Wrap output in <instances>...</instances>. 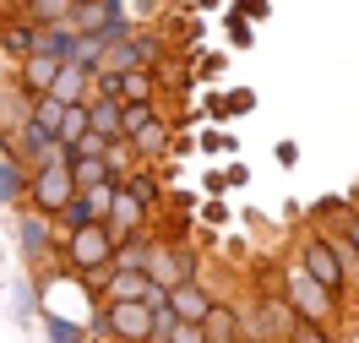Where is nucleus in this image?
Masks as SVG:
<instances>
[{
    "instance_id": "obj_16",
    "label": "nucleus",
    "mask_w": 359,
    "mask_h": 343,
    "mask_svg": "<svg viewBox=\"0 0 359 343\" xmlns=\"http://www.w3.org/2000/svg\"><path fill=\"white\" fill-rule=\"evenodd\" d=\"M114 98L153 104V98H163V82H158V71H126V76H114Z\"/></svg>"
},
{
    "instance_id": "obj_13",
    "label": "nucleus",
    "mask_w": 359,
    "mask_h": 343,
    "mask_svg": "<svg viewBox=\"0 0 359 343\" xmlns=\"http://www.w3.org/2000/svg\"><path fill=\"white\" fill-rule=\"evenodd\" d=\"M147 289H153V278L142 273V267H114L104 273V300H147Z\"/></svg>"
},
{
    "instance_id": "obj_42",
    "label": "nucleus",
    "mask_w": 359,
    "mask_h": 343,
    "mask_svg": "<svg viewBox=\"0 0 359 343\" xmlns=\"http://www.w3.org/2000/svg\"><path fill=\"white\" fill-rule=\"evenodd\" d=\"M169 6H175V11H185V6H191V0H169Z\"/></svg>"
},
{
    "instance_id": "obj_27",
    "label": "nucleus",
    "mask_w": 359,
    "mask_h": 343,
    "mask_svg": "<svg viewBox=\"0 0 359 343\" xmlns=\"http://www.w3.org/2000/svg\"><path fill=\"white\" fill-rule=\"evenodd\" d=\"M104 163H109V180H126V175L136 169V153H131V142H126V137H120V142H109Z\"/></svg>"
},
{
    "instance_id": "obj_28",
    "label": "nucleus",
    "mask_w": 359,
    "mask_h": 343,
    "mask_svg": "<svg viewBox=\"0 0 359 343\" xmlns=\"http://www.w3.org/2000/svg\"><path fill=\"white\" fill-rule=\"evenodd\" d=\"M224 33H229V49H250V44H256V27H250L234 6L224 11Z\"/></svg>"
},
{
    "instance_id": "obj_15",
    "label": "nucleus",
    "mask_w": 359,
    "mask_h": 343,
    "mask_svg": "<svg viewBox=\"0 0 359 343\" xmlns=\"http://www.w3.org/2000/svg\"><path fill=\"white\" fill-rule=\"evenodd\" d=\"M27 185H33V169L0 153V207H27Z\"/></svg>"
},
{
    "instance_id": "obj_1",
    "label": "nucleus",
    "mask_w": 359,
    "mask_h": 343,
    "mask_svg": "<svg viewBox=\"0 0 359 343\" xmlns=\"http://www.w3.org/2000/svg\"><path fill=\"white\" fill-rule=\"evenodd\" d=\"M278 295L294 305V316L316 321V327H327V332H337V327H343V300L327 295V289H321V283H316L299 262H283V273H278Z\"/></svg>"
},
{
    "instance_id": "obj_21",
    "label": "nucleus",
    "mask_w": 359,
    "mask_h": 343,
    "mask_svg": "<svg viewBox=\"0 0 359 343\" xmlns=\"http://www.w3.org/2000/svg\"><path fill=\"white\" fill-rule=\"evenodd\" d=\"M82 137H88V104H66V109H60V126H55V142H60V147H76Z\"/></svg>"
},
{
    "instance_id": "obj_8",
    "label": "nucleus",
    "mask_w": 359,
    "mask_h": 343,
    "mask_svg": "<svg viewBox=\"0 0 359 343\" xmlns=\"http://www.w3.org/2000/svg\"><path fill=\"white\" fill-rule=\"evenodd\" d=\"M60 66H66V60H55V55H27V60L11 66V82H17L27 98H44V93L55 88V71Z\"/></svg>"
},
{
    "instance_id": "obj_32",
    "label": "nucleus",
    "mask_w": 359,
    "mask_h": 343,
    "mask_svg": "<svg viewBox=\"0 0 359 343\" xmlns=\"http://www.w3.org/2000/svg\"><path fill=\"white\" fill-rule=\"evenodd\" d=\"M224 98H229V114H234V120H240V114H250V109H256V93H250V88H229Z\"/></svg>"
},
{
    "instance_id": "obj_41",
    "label": "nucleus",
    "mask_w": 359,
    "mask_h": 343,
    "mask_svg": "<svg viewBox=\"0 0 359 343\" xmlns=\"http://www.w3.org/2000/svg\"><path fill=\"white\" fill-rule=\"evenodd\" d=\"M234 343H262V338H250V332H240V338H234Z\"/></svg>"
},
{
    "instance_id": "obj_25",
    "label": "nucleus",
    "mask_w": 359,
    "mask_h": 343,
    "mask_svg": "<svg viewBox=\"0 0 359 343\" xmlns=\"http://www.w3.org/2000/svg\"><path fill=\"white\" fill-rule=\"evenodd\" d=\"M196 147H202L207 159H218V153H240V142H234V131H224V126H207L202 137H196Z\"/></svg>"
},
{
    "instance_id": "obj_22",
    "label": "nucleus",
    "mask_w": 359,
    "mask_h": 343,
    "mask_svg": "<svg viewBox=\"0 0 359 343\" xmlns=\"http://www.w3.org/2000/svg\"><path fill=\"white\" fill-rule=\"evenodd\" d=\"M39 321H44V338H49V343H88V338H93L88 327H76V321L55 316V311H39Z\"/></svg>"
},
{
    "instance_id": "obj_20",
    "label": "nucleus",
    "mask_w": 359,
    "mask_h": 343,
    "mask_svg": "<svg viewBox=\"0 0 359 343\" xmlns=\"http://www.w3.org/2000/svg\"><path fill=\"white\" fill-rule=\"evenodd\" d=\"M114 191H120V180H98V185H82V191H76V202H82V213H88L93 224H104V218H109Z\"/></svg>"
},
{
    "instance_id": "obj_19",
    "label": "nucleus",
    "mask_w": 359,
    "mask_h": 343,
    "mask_svg": "<svg viewBox=\"0 0 359 343\" xmlns=\"http://www.w3.org/2000/svg\"><path fill=\"white\" fill-rule=\"evenodd\" d=\"M71 49H76V33L66 22H49L33 33V55H55V60H71Z\"/></svg>"
},
{
    "instance_id": "obj_24",
    "label": "nucleus",
    "mask_w": 359,
    "mask_h": 343,
    "mask_svg": "<svg viewBox=\"0 0 359 343\" xmlns=\"http://www.w3.org/2000/svg\"><path fill=\"white\" fill-rule=\"evenodd\" d=\"M71 180H76V191H82V185H98V180H109V163H104V159H82V153H71Z\"/></svg>"
},
{
    "instance_id": "obj_2",
    "label": "nucleus",
    "mask_w": 359,
    "mask_h": 343,
    "mask_svg": "<svg viewBox=\"0 0 359 343\" xmlns=\"http://www.w3.org/2000/svg\"><path fill=\"white\" fill-rule=\"evenodd\" d=\"M114 240L109 224H82V229H71V234H60V251H55V262L66 267L71 278H88V273H104L114 262Z\"/></svg>"
},
{
    "instance_id": "obj_17",
    "label": "nucleus",
    "mask_w": 359,
    "mask_h": 343,
    "mask_svg": "<svg viewBox=\"0 0 359 343\" xmlns=\"http://www.w3.org/2000/svg\"><path fill=\"white\" fill-rule=\"evenodd\" d=\"M88 131H98V137H109V142L126 137V126H120V98L93 93V98H88Z\"/></svg>"
},
{
    "instance_id": "obj_5",
    "label": "nucleus",
    "mask_w": 359,
    "mask_h": 343,
    "mask_svg": "<svg viewBox=\"0 0 359 343\" xmlns=\"http://www.w3.org/2000/svg\"><path fill=\"white\" fill-rule=\"evenodd\" d=\"M305 273L327 289V295H337V300H348V278H343V267H337V256H332V240H327V229H316V224H305V234H299V256H294Z\"/></svg>"
},
{
    "instance_id": "obj_36",
    "label": "nucleus",
    "mask_w": 359,
    "mask_h": 343,
    "mask_svg": "<svg viewBox=\"0 0 359 343\" xmlns=\"http://www.w3.org/2000/svg\"><path fill=\"white\" fill-rule=\"evenodd\" d=\"M229 180H224V169H207V180H202V196H224Z\"/></svg>"
},
{
    "instance_id": "obj_39",
    "label": "nucleus",
    "mask_w": 359,
    "mask_h": 343,
    "mask_svg": "<svg viewBox=\"0 0 359 343\" xmlns=\"http://www.w3.org/2000/svg\"><path fill=\"white\" fill-rule=\"evenodd\" d=\"M224 180H229V191H240V185L250 180V169H245V163H229V169H224Z\"/></svg>"
},
{
    "instance_id": "obj_10",
    "label": "nucleus",
    "mask_w": 359,
    "mask_h": 343,
    "mask_svg": "<svg viewBox=\"0 0 359 343\" xmlns=\"http://www.w3.org/2000/svg\"><path fill=\"white\" fill-rule=\"evenodd\" d=\"M212 283H207V278H185V283H175V289H169V305H175V316L180 321H202L207 311H212Z\"/></svg>"
},
{
    "instance_id": "obj_38",
    "label": "nucleus",
    "mask_w": 359,
    "mask_h": 343,
    "mask_svg": "<svg viewBox=\"0 0 359 343\" xmlns=\"http://www.w3.org/2000/svg\"><path fill=\"white\" fill-rule=\"evenodd\" d=\"M337 229H343V234H348V240H354V251H359V202L348 207V218H343V224H337Z\"/></svg>"
},
{
    "instance_id": "obj_12",
    "label": "nucleus",
    "mask_w": 359,
    "mask_h": 343,
    "mask_svg": "<svg viewBox=\"0 0 359 343\" xmlns=\"http://www.w3.org/2000/svg\"><path fill=\"white\" fill-rule=\"evenodd\" d=\"M49 98H55V104H88V98H93V71L76 66V60H66V66L55 71V88H49Z\"/></svg>"
},
{
    "instance_id": "obj_7",
    "label": "nucleus",
    "mask_w": 359,
    "mask_h": 343,
    "mask_svg": "<svg viewBox=\"0 0 359 343\" xmlns=\"http://www.w3.org/2000/svg\"><path fill=\"white\" fill-rule=\"evenodd\" d=\"M120 185H126L136 202H142V207L158 218V213H163V196H169V169H163V163H136V169H131Z\"/></svg>"
},
{
    "instance_id": "obj_6",
    "label": "nucleus",
    "mask_w": 359,
    "mask_h": 343,
    "mask_svg": "<svg viewBox=\"0 0 359 343\" xmlns=\"http://www.w3.org/2000/svg\"><path fill=\"white\" fill-rule=\"evenodd\" d=\"M17 240H22V262H27V267H49L55 251H60L55 218L33 213V207H17Z\"/></svg>"
},
{
    "instance_id": "obj_11",
    "label": "nucleus",
    "mask_w": 359,
    "mask_h": 343,
    "mask_svg": "<svg viewBox=\"0 0 359 343\" xmlns=\"http://www.w3.org/2000/svg\"><path fill=\"white\" fill-rule=\"evenodd\" d=\"M131 153H136V163H169V120L163 114H153L142 131H131Z\"/></svg>"
},
{
    "instance_id": "obj_3",
    "label": "nucleus",
    "mask_w": 359,
    "mask_h": 343,
    "mask_svg": "<svg viewBox=\"0 0 359 343\" xmlns=\"http://www.w3.org/2000/svg\"><path fill=\"white\" fill-rule=\"evenodd\" d=\"M88 332L104 343H147L153 311H147V300H104V305H93Z\"/></svg>"
},
{
    "instance_id": "obj_23",
    "label": "nucleus",
    "mask_w": 359,
    "mask_h": 343,
    "mask_svg": "<svg viewBox=\"0 0 359 343\" xmlns=\"http://www.w3.org/2000/svg\"><path fill=\"white\" fill-rule=\"evenodd\" d=\"M224 71H229V49H196L191 55V76L196 82H218Z\"/></svg>"
},
{
    "instance_id": "obj_35",
    "label": "nucleus",
    "mask_w": 359,
    "mask_h": 343,
    "mask_svg": "<svg viewBox=\"0 0 359 343\" xmlns=\"http://www.w3.org/2000/svg\"><path fill=\"white\" fill-rule=\"evenodd\" d=\"M169 343H207L202 321H180V327H175V338H169Z\"/></svg>"
},
{
    "instance_id": "obj_14",
    "label": "nucleus",
    "mask_w": 359,
    "mask_h": 343,
    "mask_svg": "<svg viewBox=\"0 0 359 343\" xmlns=\"http://www.w3.org/2000/svg\"><path fill=\"white\" fill-rule=\"evenodd\" d=\"M33 33H39V22H27L22 11H17V17H6V22H0V55H6L11 66L27 60V55H33Z\"/></svg>"
},
{
    "instance_id": "obj_9",
    "label": "nucleus",
    "mask_w": 359,
    "mask_h": 343,
    "mask_svg": "<svg viewBox=\"0 0 359 343\" xmlns=\"http://www.w3.org/2000/svg\"><path fill=\"white\" fill-rule=\"evenodd\" d=\"M104 224H109L114 240H126V234H142V229H153V213H147V207H142L131 191L120 185V191H114V202H109V218H104Z\"/></svg>"
},
{
    "instance_id": "obj_4",
    "label": "nucleus",
    "mask_w": 359,
    "mask_h": 343,
    "mask_svg": "<svg viewBox=\"0 0 359 343\" xmlns=\"http://www.w3.org/2000/svg\"><path fill=\"white\" fill-rule=\"evenodd\" d=\"M66 27L71 33H98L104 44H120V39L136 33V22L126 17V0H76Z\"/></svg>"
},
{
    "instance_id": "obj_26",
    "label": "nucleus",
    "mask_w": 359,
    "mask_h": 343,
    "mask_svg": "<svg viewBox=\"0 0 359 343\" xmlns=\"http://www.w3.org/2000/svg\"><path fill=\"white\" fill-rule=\"evenodd\" d=\"M196 109H202L207 126H229V120H234V114H229V98H224L218 88H207L202 98H196Z\"/></svg>"
},
{
    "instance_id": "obj_34",
    "label": "nucleus",
    "mask_w": 359,
    "mask_h": 343,
    "mask_svg": "<svg viewBox=\"0 0 359 343\" xmlns=\"http://www.w3.org/2000/svg\"><path fill=\"white\" fill-rule=\"evenodd\" d=\"M71 153H82V159H104V153H109V137H98V131H88V137H82L76 147H71Z\"/></svg>"
},
{
    "instance_id": "obj_18",
    "label": "nucleus",
    "mask_w": 359,
    "mask_h": 343,
    "mask_svg": "<svg viewBox=\"0 0 359 343\" xmlns=\"http://www.w3.org/2000/svg\"><path fill=\"white\" fill-rule=\"evenodd\" d=\"M202 332L207 343H234V332H240V311H234V300H212V311L202 316Z\"/></svg>"
},
{
    "instance_id": "obj_30",
    "label": "nucleus",
    "mask_w": 359,
    "mask_h": 343,
    "mask_svg": "<svg viewBox=\"0 0 359 343\" xmlns=\"http://www.w3.org/2000/svg\"><path fill=\"white\" fill-rule=\"evenodd\" d=\"M196 213H202L207 229H224V224H229V202H224V196H202V207H196Z\"/></svg>"
},
{
    "instance_id": "obj_31",
    "label": "nucleus",
    "mask_w": 359,
    "mask_h": 343,
    "mask_svg": "<svg viewBox=\"0 0 359 343\" xmlns=\"http://www.w3.org/2000/svg\"><path fill=\"white\" fill-rule=\"evenodd\" d=\"M163 207H169V213H180V218H191V213L202 207V196H196V191H169V196H163Z\"/></svg>"
},
{
    "instance_id": "obj_29",
    "label": "nucleus",
    "mask_w": 359,
    "mask_h": 343,
    "mask_svg": "<svg viewBox=\"0 0 359 343\" xmlns=\"http://www.w3.org/2000/svg\"><path fill=\"white\" fill-rule=\"evenodd\" d=\"M327 338H337V332H327V327H316V321L299 316V321L289 327V338H283V343H327Z\"/></svg>"
},
{
    "instance_id": "obj_40",
    "label": "nucleus",
    "mask_w": 359,
    "mask_h": 343,
    "mask_svg": "<svg viewBox=\"0 0 359 343\" xmlns=\"http://www.w3.org/2000/svg\"><path fill=\"white\" fill-rule=\"evenodd\" d=\"M191 6H196V11H218L224 0H191Z\"/></svg>"
},
{
    "instance_id": "obj_33",
    "label": "nucleus",
    "mask_w": 359,
    "mask_h": 343,
    "mask_svg": "<svg viewBox=\"0 0 359 343\" xmlns=\"http://www.w3.org/2000/svg\"><path fill=\"white\" fill-rule=\"evenodd\" d=\"M234 11H240L245 22H267V17H272V0H234Z\"/></svg>"
},
{
    "instance_id": "obj_37",
    "label": "nucleus",
    "mask_w": 359,
    "mask_h": 343,
    "mask_svg": "<svg viewBox=\"0 0 359 343\" xmlns=\"http://www.w3.org/2000/svg\"><path fill=\"white\" fill-rule=\"evenodd\" d=\"M272 159L283 163V169H294V163H299V147H294V142L283 137V142H278V147H272Z\"/></svg>"
},
{
    "instance_id": "obj_43",
    "label": "nucleus",
    "mask_w": 359,
    "mask_h": 343,
    "mask_svg": "<svg viewBox=\"0 0 359 343\" xmlns=\"http://www.w3.org/2000/svg\"><path fill=\"white\" fill-rule=\"evenodd\" d=\"M327 343H348V338H343V332H337V338H327Z\"/></svg>"
}]
</instances>
